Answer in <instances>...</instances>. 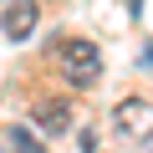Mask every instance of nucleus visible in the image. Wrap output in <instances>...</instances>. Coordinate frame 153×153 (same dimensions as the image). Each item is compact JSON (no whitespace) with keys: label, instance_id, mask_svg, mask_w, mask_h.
<instances>
[{"label":"nucleus","instance_id":"f257e3e1","mask_svg":"<svg viewBox=\"0 0 153 153\" xmlns=\"http://www.w3.org/2000/svg\"><path fill=\"white\" fill-rule=\"evenodd\" d=\"M56 61H61V76H66L71 87H92L97 76H102V51H97L87 36L56 41Z\"/></svg>","mask_w":153,"mask_h":153},{"label":"nucleus","instance_id":"f03ea898","mask_svg":"<svg viewBox=\"0 0 153 153\" xmlns=\"http://www.w3.org/2000/svg\"><path fill=\"white\" fill-rule=\"evenodd\" d=\"M112 123H117L123 138H133V143L148 148V138H153V107H148L143 97H123V102L112 107Z\"/></svg>","mask_w":153,"mask_h":153},{"label":"nucleus","instance_id":"7ed1b4c3","mask_svg":"<svg viewBox=\"0 0 153 153\" xmlns=\"http://www.w3.org/2000/svg\"><path fill=\"white\" fill-rule=\"evenodd\" d=\"M41 10H36V0H5V16H0V31H5L10 41H26L36 31Z\"/></svg>","mask_w":153,"mask_h":153},{"label":"nucleus","instance_id":"20e7f679","mask_svg":"<svg viewBox=\"0 0 153 153\" xmlns=\"http://www.w3.org/2000/svg\"><path fill=\"white\" fill-rule=\"evenodd\" d=\"M31 117H36V128H46L51 138L71 128V107H66V102H36V112H31Z\"/></svg>","mask_w":153,"mask_h":153},{"label":"nucleus","instance_id":"39448f33","mask_svg":"<svg viewBox=\"0 0 153 153\" xmlns=\"http://www.w3.org/2000/svg\"><path fill=\"white\" fill-rule=\"evenodd\" d=\"M10 148H16V153H46V148L36 143V133H31V128H10Z\"/></svg>","mask_w":153,"mask_h":153}]
</instances>
